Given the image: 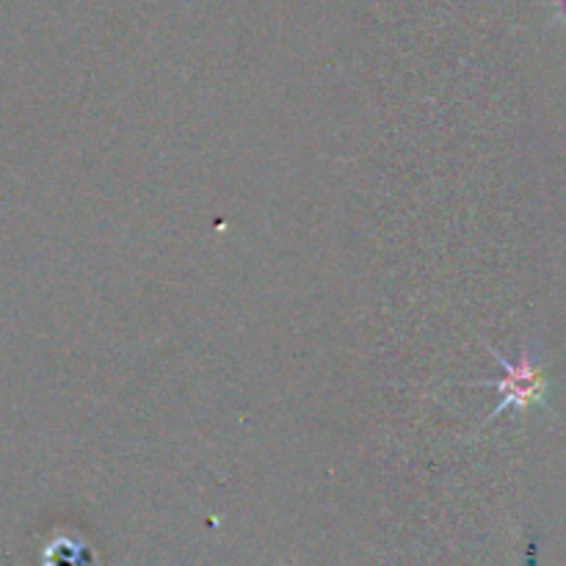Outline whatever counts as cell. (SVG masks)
Wrapping results in <instances>:
<instances>
[{"label": "cell", "instance_id": "cell-1", "mask_svg": "<svg viewBox=\"0 0 566 566\" xmlns=\"http://www.w3.org/2000/svg\"><path fill=\"white\" fill-rule=\"evenodd\" d=\"M490 348V346H486ZM492 357L501 363L503 368V379L501 381H490L497 392H501V401L497 407L492 409V415L486 418V423L501 418L506 409H517V412H525V409H534V407H545L547 403V374L536 357L531 352L520 354L517 363H509L506 357L490 348Z\"/></svg>", "mask_w": 566, "mask_h": 566}]
</instances>
